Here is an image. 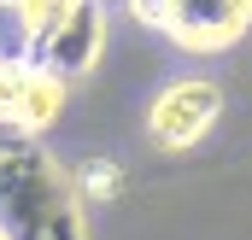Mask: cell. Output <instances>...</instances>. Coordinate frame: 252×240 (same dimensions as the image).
<instances>
[{
    "instance_id": "3",
    "label": "cell",
    "mask_w": 252,
    "mask_h": 240,
    "mask_svg": "<svg viewBox=\"0 0 252 240\" xmlns=\"http://www.w3.org/2000/svg\"><path fill=\"white\" fill-rule=\"evenodd\" d=\"M252 30V0H164V30L176 53L211 59L229 53L235 41H247Z\"/></svg>"
},
{
    "instance_id": "10",
    "label": "cell",
    "mask_w": 252,
    "mask_h": 240,
    "mask_svg": "<svg viewBox=\"0 0 252 240\" xmlns=\"http://www.w3.org/2000/svg\"><path fill=\"white\" fill-rule=\"evenodd\" d=\"M0 240H12V235H6V229H0Z\"/></svg>"
},
{
    "instance_id": "6",
    "label": "cell",
    "mask_w": 252,
    "mask_h": 240,
    "mask_svg": "<svg viewBox=\"0 0 252 240\" xmlns=\"http://www.w3.org/2000/svg\"><path fill=\"white\" fill-rule=\"evenodd\" d=\"M70 6H76V0H18V6H12V12H18V30H24V59L70 18Z\"/></svg>"
},
{
    "instance_id": "5",
    "label": "cell",
    "mask_w": 252,
    "mask_h": 240,
    "mask_svg": "<svg viewBox=\"0 0 252 240\" xmlns=\"http://www.w3.org/2000/svg\"><path fill=\"white\" fill-rule=\"evenodd\" d=\"M100 53H106V6H100V0H76L70 18H64L30 59L53 64L59 76H88V70L100 64Z\"/></svg>"
},
{
    "instance_id": "8",
    "label": "cell",
    "mask_w": 252,
    "mask_h": 240,
    "mask_svg": "<svg viewBox=\"0 0 252 240\" xmlns=\"http://www.w3.org/2000/svg\"><path fill=\"white\" fill-rule=\"evenodd\" d=\"M6 94H12V59H0V123H6Z\"/></svg>"
},
{
    "instance_id": "7",
    "label": "cell",
    "mask_w": 252,
    "mask_h": 240,
    "mask_svg": "<svg viewBox=\"0 0 252 240\" xmlns=\"http://www.w3.org/2000/svg\"><path fill=\"white\" fill-rule=\"evenodd\" d=\"M70 176H76V187H82V199H106V205H112V199L124 193V164H118V158H100V152L76 158Z\"/></svg>"
},
{
    "instance_id": "2",
    "label": "cell",
    "mask_w": 252,
    "mask_h": 240,
    "mask_svg": "<svg viewBox=\"0 0 252 240\" xmlns=\"http://www.w3.org/2000/svg\"><path fill=\"white\" fill-rule=\"evenodd\" d=\"M223 118V88L211 76H176L153 94L147 106V135L158 152H193Z\"/></svg>"
},
{
    "instance_id": "1",
    "label": "cell",
    "mask_w": 252,
    "mask_h": 240,
    "mask_svg": "<svg viewBox=\"0 0 252 240\" xmlns=\"http://www.w3.org/2000/svg\"><path fill=\"white\" fill-rule=\"evenodd\" d=\"M82 187L30 135L0 147V229L12 240H88Z\"/></svg>"
},
{
    "instance_id": "4",
    "label": "cell",
    "mask_w": 252,
    "mask_h": 240,
    "mask_svg": "<svg viewBox=\"0 0 252 240\" xmlns=\"http://www.w3.org/2000/svg\"><path fill=\"white\" fill-rule=\"evenodd\" d=\"M64 82L53 64L41 59H18L12 64V94H6V123L0 129H12V135H47L53 123L64 118Z\"/></svg>"
},
{
    "instance_id": "9",
    "label": "cell",
    "mask_w": 252,
    "mask_h": 240,
    "mask_svg": "<svg viewBox=\"0 0 252 240\" xmlns=\"http://www.w3.org/2000/svg\"><path fill=\"white\" fill-rule=\"evenodd\" d=\"M0 6H18V0H0Z\"/></svg>"
}]
</instances>
